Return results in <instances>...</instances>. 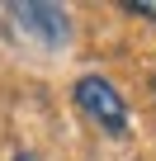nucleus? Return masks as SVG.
Here are the masks:
<instances>
[{
  "mask_svg": "<svg viewBox=\"0 0 156 161\" xmlns=\"http://www.w3.org/2000/svg\"><path fill=\"white\" fill-rule=\"evenodd\" d=\"M123 10H128V14H137V19H151V24H156V0H128Z\"/></svg>",
  "mask_w": 156,
  "mask_h": 161,
  "instance_id": "7ed1b4c3",
  "label": "nucleus"
},
{
  "mask_svg": "<svg viewBox=\"0 0 156 161\" xmlns=\"http://www.w3.org/2000/svg\"><path fill=\"white\" fill-rule=\"evenodd\" d=\"M71 100L81 104V114H85L95 128H104V133H114V137L128 133V104H123V95L109 86L104 76H81V80L71 86Z\"/></svg>",
  "mask_w": 156,
  "mask_h": 161,
  "instance_id": "f257e3e1",
  "label": "nucleus"
},
{
  "mask_svg": "<svg viewBox=\"0 0 156 161\" xmlns=\"http://www.w3.org/2000/svg\"><path fill=\"white\" fill-rule=\"evenodd\" d=\"M14 161H38V156H33V152H19V156H14Z\"/></svg>",
  "mask_w": 156,
  "mask_h": 161,
  "instance_id": "20e7f679",
  "label": "nucleus"
},
{
  "mask_svg": "<svg viewBox=\"0 0 156 161\" xmlns=\"http://www.w3.org/2000/svg\"><path fill=\"white\" fill-rule=\"evenodd\" d=\"M14 19L29 24V33H38L43 43H66V29H71V19H66L62 5H38V0L14 5Z\"/></svg>",
  "mask_w": 156,
  "mask_h": 161,
  "instance_id": "f03ea898",
  "label": "nucleus"
}]
</instances>
